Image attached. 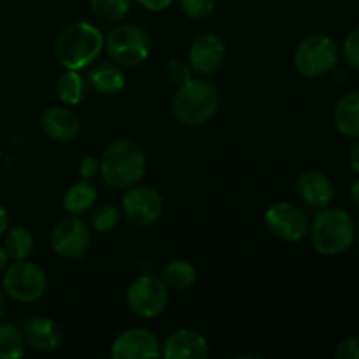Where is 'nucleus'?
<instances>
[{"label":"nucleus","instance_id":"f257e3e1","mask_svg":"<svg viewBox=\"0 0 359 359\" xmlns=\"http://www.w3.org/2000/svg\"><path fill=\"white\" fill-rule=\"evenodd\" d=\"M147 168V154L132 139H116L100 156V177L109 188L126 189L142 181Z\"/></svg>","mask_w":359,"mask_h":359},{"label":"nucleus","instance_id":"f03ea898","mask_svg":"<svg viewBox=\"0 0 359 359\" xmlns=\"http://www.w3.org/2000/svg\"><path fill=\"white\" fill-rule=\"evenodd\" d=\"M104 51V35L88 21L67 25L55 41V56L65 70H84Z\"/></svg>","mask_w":359,"mask_h":359},{"label":"nucleus","instance_id":"7ed1b4c3","mask_svg":"<svg viewBox=\"0 0 359 359\" xmlns=\"http://www.w3.org/2000/svg\"><path fill=\"white\" fill-rule=\"evenodd\" d=\"M219 91L210 81L189 79L181 84L172 100V114L181 125L198 128L214 119L219 111Z\"/></svg>","mask_w":359,"mask_h":359},{"label":"nucleus","instance_id":"20e7f679","mask_svg":"<svg viewBox=\"0 0 359 359\" xmlns=\"http://www.w3.org/2000/svg\"><path fill=\"white\" fill-rule=\"evenodd\" d=\"M312 248L323 256H340L356 242V223L346 209L325 207L311 224Z\"/></svg>","mask_w":359,"mask_h":359},{"label":"nucleus","instance_id":"39448f33","mask_svg":"<svg viewBox=\"0 0 359 359\" xmlns=\"http://www.w3.org/2000/svg\"><path fill=\"white\" fill-rule=\"evenodd\" d=\"M104 49L111 62L123 69L142 65L151 51V41L146 32L132 23H123L104 35Z\"/></svg>","mask_w":359,"mask_h":359},{"label":"nucleus","instance_id":"423d86ee","mask_svg":"<svg viewBox=\"0 0 359 359\" xmlns=\"http://www.w3.org/2000/svg\"><path fill=\"white\" fill-rule=\"evenodd\" d=\"M294 69L307 79H318L332 72L339 63V46L325 34L305 37L293 55Z\"/></svg>","mask_w":359,"mask_h":359},{"label":"nucleus","instance_id":"0eeeda50","mask_svg":"<svg viewBox=\"0 0 359 359\" xmlns=\"http://www.w3.org/2000/svg\"><path fill=\"white\" fill-rule=\"evenodd\" d=\"M4 293L18 304H34L48 291V276L28 259L13 262L6 266L2 277Z\"/></svg>","mask_w":359,"mask_h":359},{"label":"nucleus","instance_id":"6e6552de","mask_svg":"<svg viewBox=\"0 0 359 359\" xmlns=\"http://www.w3.org/2000/svg\"><path fill=\"white\" fill-rule=\"evenodd\" d=\"M168 287L161 277L142 273L126 290V305L144 319L158 318L168 305Z\"/></svg>","mask_w":359,"mask_h":359},{"label":"nucleus","instance_id":"1a4fd4ad","mask_svg":"<svg viewBox=\"0 0 359 359\" xmlns=\"http://www.w3.org/2000/svg\"><path fill=\"white\" fill-rule=\"evenodd\" d=\"M91 228L79 216L62 217L51 233V248L60 258L81 259L91 248Z\"/></svg>","mask_w":359,"mask_h":359},{"label":"nucleus","instance_id":"9d476101","mask_svg":"<svg viewBox=\"0 0 359 359\" xmlns=\"http://www.w3.org/2000/svg\"><path fill=\"white\" fill-rule=\"evenodd\" d=\"M121 205L126 219L137 226H151L158 223L165 212L163 196L151 186L139 182L126 188Z\"/></svg>","mask_w":359,"mask_h":359},{"label":"nucleus","instance_id":"9b49d317","mask_svg":"<svg viewBox=\"0 0 359 359\" xmlns=\"http://www.w3.org/2000/svg\"><path fill=\"white\" fill-rule=\"evenodd\" d=\"M265 226L273 237L286 242H300L311 230L307 212L291 202H276L266 209Z\"/></svg>","mask_w":359,"mask_h":359},{"label":"nucleus","instance_id":"f8f14e48","mask_svg":"<svg viewBox=\"0 0 359 359\" xmlns=\"http://www.w3.org/2000/svg\"><path fill=\"white\" fill-rule=\"evenodd\" d=\"M114 359H156L161 358V344L146 328H130L119 333L111 347Z\"/></svg>","mask_w":359,"mask_h":359},{"label":"nucleus","instance_id":"ddd939ff","mask_svg":"<svg viewBox=\"0 0 359 359\" xmlns=\"http://www.w3.org/2000/svg\"><path fill=\"white\" fill-rule=\"evenodd\" d=\"M226 56V44L219 35L207 32L193 41L188 53V63L193 72L210 76L221 69Z\"/></svg>","mask_w":359,"mask_h":359},{"label":"nucleus","instance_id":"4468645a","mask_svg":"<svg viewBox=\"0 0 359 359\" xmlns=\"http://www.w3.org/2000/svg\"><path fill=\"white\" fill-rule=\"evenodd\" d=\"M161 356L167 359H205L209 342L196 330L181 328L172 332L161 344Z\"/></svg>","mask_w":359,"mask_h":359},{"label":"nucleus","instance_id":"2eb2a0df","mask_svg":"<svg viewBox=\"0 0 359 359\" xmlns=\"http://www.w3.org/2000/svg\"><path fill=\"white\" fill-rule=\"evenodd\" d=\"M297 191L307 207L321 210L332 205L335 198V186L332 179L319 170H307L297 181Z\"/></svg>","mask_w":359,"mask_h":359},{"label":"nucleus","instance_id":"dca6fc26","mask_svg":"<svg viewBox=\"0 0 359 359\" xmlns=\"http://www.w3.org/2000/svg\"><path fill=\"white\" fill-rule=\"evenodd\" d=\"M25 344L39 353H51L58 349L63 340L62 328L53 319L46 316H35L30 318L21 328Z\"/></svg>","mask_w":359,"mask_h":359},{"label":"nucleus","instance_id":"f3484780","mask_svg":"<svg viewBox=\"0 0 359 359\" xmlns=\"http://www.w3.org/2000/svg\"><path fill=\"white\" fill-rule=\"evenodd\" d=\"M41 126L46 135L56 142H70L81 133L79 116L72 109L60 107V105L46 109Z\"/></svg>","mask_w":359,"mask_h":359},{"label":"nucleus","instance_id":"a211bd4d","mask_svg":"<svg viewBox=\"0 0 359 359\" xmlns=\"http://www.w3.org/2000/svg\"><path fill=\"white\" fill-rule=\"evenodd\" d=\"M88 84L102 97L118 95L126 86V76L123 67L114 62H100L88 70Z\"/></svg>","mask_w":359,"mask_h":359},{"label":"nucleus","instance_id":"6ab92c4d","mask_svg":"<svg viewBox=\"0 0 359 359\" xmlns=\"http://www.w3.org/2000/svg\"><path fill=\"white\" fill-rule=\"evenodd\" d=\"M333 123L342 135L359 139V91H349L339 98L333 109Z\"/></svg>","mask_w":359,"mask_h":359},{"label":"nucleus","instance_id":"aec40b11","mask_svg":"<svg viewBox=\"0 0 359 359\" xmlns=\"http://www.w3.org/2000/svg\"><path fill=\"white\" fill-rule=\"evenodd\" d=\"M97 189L86 179H81L79 182L70 186L67 189V193L63 195L62 207L67 214H72V216H81V214L88 212L95 207L97 203Z\"/></svg>","mask_w":359,"mask_h":359},{"label":"nucleus","instance_id":"412c9836","mask_svg":"<svg viewBox=\"0 0 359 359\" xmlns=\"http://www.w3.org/2000/svg\"><path fill=\"white\" fill-rule=\"evenodd\" d=\"M90 84L81 70H65L56 83L58 98L67 105H79L88 97Z\"/></svg>","mask_w":359,"mask_h":359},{"label":"nucleus","instance_id":"4be33fe9","mask_svg":"<svg viewBox=\"0 0 359 359\" xmlns=\"http://www.w3.org/2000/svg\"><path fill=\"white\" fill-rule=\"evenodd\" d=\"M161 279L168 290L184 291L196 283V269L188 259H172L165 265Z\"/></svg>","mask_w":359,"mask_h":359},{"label":"nucleus","instance_id":"5701e85b","mask_svg":"<svg viewBox=\"0 0 359 359\" xmlns=\"http://www.w3.org/2000/svg\"><path fill=\"white\" fill-rule=\"evenodd\" d=\"M4 249L13 262L28 259L35 249V237L28 228L14 226L6 231L4 238Z\"/></svg>","mask_w":359,"mask_h":359},{"label":"nucleus","instance_id":"b1692460","mask_svg":"<svg viewBox=\"0 0 359 359\" xmlns=\"http://www.w3.org/2000/svg\"><path fill=\"white\" fill-rule=\"evenodd\" d=\"M23 354V332L16 325L0 323V359H20Z\"/></svg>","mask_w":359,"mask_h":359},{"label":"nucleus","instance_id":"393cba45","mask_svg":"<svg viewBox=\"0 0 359 359\" xmlns=\"http://www.w3.org/2000/svg\"><path fill=\"white\" fill-rule=\"evenodd\" d=\"M90 7L102 21L118 23L128 14L132 0H90Z\"/></svg>","mask_w":359,"mask_h":359},{"label":"nucleus","instance_id":"a878e982","mask_svg":"<svg viewBox=\"0 0 359 359\" xmlns=\"http://www.w3.org/2000/svg\"><path fill=\"white\" fill-rule=\"evenodd\" d=\"M119 219H121V210L118 207L112 203H102L91 210L90 224L98 233H107L118 226Z\"/></svg>","mask_w":359,"mask_h":359},{"label":"nucleus","instance_id":"bb28decb","mask_svg":"<svg viewBox=\"0 0 359 359\" xmlns=\"http://www.w3.org/2000/svg\"><path fill=\"white\" fill-rule=\"evenodd\" d=\"M179 6L191 20H205L216 9V0H179Z\"/></svg>","mask_w":359,"mask_h":359},{"label":"nucleus","instance_id":"cd10ccee","mask_svg":"<svg viewBox=\"0 0 359 359\" xmlns=\"http://www.w3.org/2000/svg\"><path fill=\"white\" fill-rule=\"evenodd\" d=\"M163 72L170 83L181 86V84H184L186 81L191 79L193 70H191V67H189V63L182 62V60H179V58H172L167 62Z\"/></svg>","mask_w":359,"mask_h":359},{"label":"nucleus","instance_id":"c85d7f7f","mask_svg":"<svg viewBox=\"0 0 359 359\" xmlns=\"http://www.w3.org/2000/svg\"><path fill=\"white\" fill-rule=\"evenodd\" d=\"M342 53H344V58H346L347 65H349L351 69L358 70L359 72V27L354 28V30L346 37V41H344Z\"/></svg>","mask_w":359,"mask_h":359},{"label":"nucleus","instance_id":"c756f323","mask_svg":"<svg viewBox=\"0 0 359 359\" xmlns=\"http://www.w3.org/2000/svg\"><path fill=\"white\" fill-rule=\"evenodd\" d=\"M337 359H359V337H347L335 347Z\"/></svg>","mask_w":359,"mask_h":359},{"label":"nucleus","instance_id":"7c9ffc66","mask_svg":"<svg viewBox=\"0 0 359 359\" xmlns=\"http://www.w3.org/2000/svg\"><path fill=\"white\" fill-rule=\"evenodd\" d=\"M100 172V160L95 156H84L79 163V175L81 179L91 181L95 175Z\"/></svg>","mask_w":359,"mask_h":359},{"label":"nucleus","instance_id":"2f4dec72","mask_svg":"<svg viewBox=\"0 0 359 359\" xmlns=\"http://www.w3.org/2000/svg\"><path fill=\"white\" fill-rule=\"evenodd\" d=\"M137 2L151 13H161V11L168 9L175 0H137Z\"/></svg>","mask_w":359,"mask_h":359},{"label":"nucleus","instance_id":"473e14b6","mask_svg":"<svg viewBox=\"0 0 359 359\" xmlns=\"http://www.w3.org/2000/svg\"><path fill=\"white\" fill-rule=\"evenodd\" d=\"M349 167L359 175V139H356V142L349 149Z\"/></svg>","mask_w":359,"mask_h":359},{"label":"nucleus","instance_id":"72a5a7b5","mask_svg":"<svg viewBox=\"0 0 359 359\" xmlns=\"http://www.w3.org/2000/svg\"><path fill=\"white\" fill-rule=\"evenodd\" d=\"M9 230V214H7L6 207L0 205V235H4Z\"/></svg>","mask_w":359,"mask_h":359},{"label":"nucleus","instance_id":"f704fd0d","mask_svg":"<svg viewBox=\"0 0 359 359\" xmlns=\"http://www.w3.org/2000/svg\"><path fill=\"white\" fill-rule=\"evenodd\" d=\"M351 198L359 207V177L351 184Z\"/></svg>","mask_w":359,"mask_h":359},{"label":"nucleus","instance_id":"c9c22d12","mask_svg":"<svg viewBox=\"0 0 359 359\" xmlns=\"http://www.w3.org/2000/svg\"><path fill=\"white\" fill-rule=\"evenodd\" d=\"M9 265V256H7L6 249H4V245H0V273L6 270V266Z\"/></svg>","mask_w":359,"mask_h":359},{"label":"nucleus","instance_id":"e433bc0d","mask_svg":"<svg viewBox=\"0 0 359 359\" xmlns=\"http://www.w3.org/2000/svg\"><path fill=\"white\" fill-rule=\"evenodd\" d=\"M4 314H6V293L0 290V319L4 318Z\"/></svg>","mask_w":359,"mask_h":359},{"label":"nucleus","instance_id":"4c0bfd02","mask_svg":"<svg viewBox=\"0 0 359 359\" xmlns=\"http://www.w3.org/2000/svg\"><path fill=\"white\" fill-rule=\"evenodd\" d=\"M356 242L359 244V221L356 223Z\"/></svg>","mask_w":359,"mask_h":359}]
</instances>
